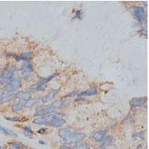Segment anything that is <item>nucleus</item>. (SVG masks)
<instances>
[{"mask_svg": "<svg viewBox=\"0 0 149 149\" xmlns=\"http://www.w3.org/2000/svg\"><path fill=\"white\" fill-rule=\"evenodd\" d=\"M65 114L63 113H53V114H49L45 116L37 118V119L33 120V123L36 125H49L54 119H61V117L64 116Z\"/></svg>", "mask_w": 149, "mask_h": 149, "instance_id": "nucleus-1", "label": "nucleus"}, {"mask_svg": "<svg viewBox=\"0 0 149 149\" xmlns=\"http://www.w3.org/2000/svg\"><path fill=\"white\" fill-rule=\"evenodd\" d=\"M86 137V134L84 133H75L74 135L70 137L68 139H63V143L66 145H76L79 142H81L83 139Z\"/></svg>", "mask_w": 149, "mask_h": 149, "instance_id": "nucleus-2", "label": "nucleus"}, {"mask_svg": "<svg viewBox=\"0 0 149 149\" xmlns=\"http://www.w3.org/2000/svg\"><path fill=\"white\" fill-rule=\"evenodd\" d=\"M55 109L52 107V105L48 106H41L36 108L34 116H44L45 115H49L51 113H54Z\"/></svg>", "mask_w": 149, "mask_h": 149, "instance_id": "nucleus-3", "label": "nucleus"}, {"mask_svg": "<svg viewBox=\"0 0 149 149\" xmlns=\"http://www.w3.org/2000/svg\"><path fill=\"white\" fill-rule=\"evenodd\" d=\"M133 8V13H134V15H135L136 18L137 19V20L140 23L145 22L147 19V14L145 13L144 8L137 6H134Z\"/></svg>", "mask_w": 149, "mask_h": 149, "instance_id": "nucleus-4", "label": "nucleus"}, {"mask_svg": "<svg viewBox=\"0 0 149 149\" xmlns=\"http://www.w3.org/2000/svg\"><path fill=\"white\" fill-rule=\"evenodd\" d=\"M14 71H15L14 69H10L7 71L4 74H2V77L0 79V82L5 85H8V84H10V81H12Z\"/></svg>", "mask_w": 149, "mask_h": 149, "instance_id": "nucleus-5", "label": "nucleus"}, {"mask_svg": "<svg viewBox=\"0 0 149 149\" xmlns=\"http://www.w3.org/2000/svg\"><path fill=\"white\" fill-rule=\"evenodd\" d=\"M76 133V131L73 130V128L69 127H66V128L61 129L58 132V134L62 139H66L74 135Z\"/></svg>", "mask_w": 149, "mask_h": 149, "instance_id": "nucleus-6", "label": "nucleus"}, {"mask_svg": "<svg viewBox=\"0 0 149 149\" xmlns=\"http://www.w3.org/2000/svg\"><path fill=\"white\" fill-rule=\"evenodd\" d=\"M16 94H17V92H16V90H9L5 89V92L4 95H3V99H2V103L10 101L11 99H14V97H16Z\"/></svg>", "mask_w": 149, "mask_h": 149, "instance_id": "nucleus-7", "label": "nucleus"}, {"mask_svg": "<svg viewBox=\"0 0 149 149\" xmlns=\"http://www.w3.org/2000/svg\"><path fill=\"white\" fill-rule=\"evenodd\" d=\"M106 134H107V131H104V130L96 131V132H95V133L92 135L91 139L94 142H101L102 141V139L105 138Z\"/></svg>", "mask_w": 149, "mask_h": 149, "instance_id": "nucleus-8", "label": "nucleus"}, {"mask_svg": "<svg viewBox=\"0 0 149 149\" xmlns=\"http://www.w3.org/2000/svg\"><path fill=\"white\" fill-rule=\"evenodd\" d=\"M146 103V98H133L131 101V105L133 107H143Z\"/></svg>", "mask_w": 149, "mask_h": 149, "instance_id": "nucleus-9", "label": "nucleus"}, {"mask_svg": "<svg viewBox=\"0 0 149 149\" xmlns=\"http://www.w3.org/2000/svg\"><path fill=\"white\" fill-rule=\"evenodd\" d=\"M33 69L32 66L30 63L27 61L26 63H25L24 67H23V69H22V75L25 78H28V77H30L31 74L32 73Z\"/></svg>", "mask_w": 149, "mask_h": 149, "instance_id": "nucleus-10", "label": "nucleus"}, {"mask_svg": "<svg viewBox=\"0 0 149 149\" xmlns=\"http://www.w3.org/2000/svg\"><path fill=\"white\" fill-rule=\"evenodd\" d=\"M22 87V82L20 79H14L13 81H10V84H8V86L5 89L7 90H16V89L20 88V87Z\"/></svg>", "mask_w": 149, "mask_h": 149, "instance_id": "nucleus-11", "label": "nucleus"}, {"mask_svg": "<svg viewBox=\"0 0 149 149\" xmlns=\"http://www.w3.org/2000/svg\"><path fill=\"white\" fill-rule=\"evenodd\" d=\"M57 94H58V90H51L50 92L48 93V94H46V95H45V96L42 97V99H41V101H42V102H43V103L48 102V101L53 100V99L55 98Z\"/></svg>", "mask_w": 149, "mask_h": 149, "instance_id": "nucleus-12", "label": "nucleus"}, {"mask_svg": "<svg viewBox=\"0 0 149 149\" xmlns=\"http://www.w3.org/2000/svg\"><path fill=\"white\" fill-rule=\"evenodd\" d=\"M31 96V93L29 91H25V92H19L16 94V97L21 101H27L30 99Z\"/></svg>", "mask_w": 149, "mask_h": 149, "instance_id": "nucleus-13", "label": "nucleus"}, {"mask_svg": "<svg viewBox=\"0 0 149 149\" xmlns=\"http://www.w3.org/2000/svg\"><path fill=\"white\" fill-rule=\"evenodd\" d=\"M98 93V88L97 87H93L92 88H90V90L87 91H84L81 93L80 95H84V96H93V95H96Z\"/></svg>", "mask_w": 149, "mask_h": 149, "instance_id": "nucleus-14", "label": "nucleus"}, {"mask_svg": "<svg viewBox=\"0 0 149 149\" xmlns=\"http://www.w3.org/2000/svg\"><path fill=\"white\" fill-rule=\"evenodd\" d=\"M65 122H66V120L61 118V119H54V121L52 122L48 125H50V126L54 127H60L64 125Z\"/></svg>", "mask_w": 149, "mask_h": 149, "instance_id": "nucleus-15", "label": "nucleus"}, {"mask_svg": "<svg viewBox=\"0 0 149 149\" xmlns=\"http://www.w3.org/2000/svg\"><path fill=\"white\" fill-rule=\"evenodd\" d=\"M33 56L32 52H26L24 53V54H20V56L16 57V61H28L29 59Z\"/></svg>", "mask_w": 149, "mask_h": 149, "instance_id": "nucleus-16", "label": "nucleus"}, {"mask_svg": "<svg viewBox=\"0 0 149 149\" xmlns=\"http://www.w3.org/2000/svg\"><path fill=\"white\" fill-rule=\"evenodd\" d=\"M112 140H113V138H112V137H110V136H107V137H105V138L102 139L101 146H102L103 148L105 147V146H108V145L112 142Z\"/></svg>", "mask_w": 149, "mask_h": 149, "instance_id": "nucleus-17", "label": "nucleus"}, {"mask_svg": "<svg viewBox=\"0 0 149 149\" xmlns=\"http://www.w3.org/2000/svg\"><path fill=\"white\" fill-rule=\"evenodd\" d=\"M58 74H59L58 73H55V74H52V75H50V76H48V78H46L42 79V80L40 81L39 84H45L49 82V81H50L52 78H55V77H57V76H58Z\"/></svg>", "mask_w": 149, "mask_h": 149, "instance_id": "nucleus-18", "label": "nucleus"}, {"mask_svg": "<svg viewBox=\"0 0 149 149\" xmlns=\"http://www.w3.org/2000/svg\"><path fill=\"white\" fill-rule=\"evenodd\" d=\"M39 101L38 99H31L28 101H27L25 104V106L26 107H33L34 105H36L37 103Z\"/></svg>", "mask_w": 149, "mask_h": 149, "instance_id": "nucleus-19", "label": "nucleus"}, {"mask_svg": "<svg viewBox=\"0 0 149 149\" xmlns=\"http://www.w3.org/2000/svg\"><path fill=\"white\" fill-rule=\"evenodd\" d=\"M63 105H64V103H63V101L62 100H58V101H54L52 106V107H54V108L56 110V109L61 108V107L63 106Z\"/></svg>", "mask_w": 149, "mask_h": 149, "instance_id": "nucleus-20", "label": "nucleus"}, {"mask_svg": "<svg viewBox=\"0 0 149 149\" xmlns=\"http://www.w3.org/2000/svg\"><path fill=\"white\" fill-rule=\"evenodd\" d=\"M74 149H90V146L89 144L85 142L82 143H79L78 145L75 146V148Z\"/></svg>", "mask_w": 149, "mask_h": 149, "instance_id": "nucleus-21", "label": "nucleus"}, {"mask_svg": "<svg viewBox=\"0 0 149 149\" xmlns=\"http://www.w3.org/2000/svg\"><path fill=\"white\" fill-rule=\"evenodd\" d=\"M0 132L1 133H2L4 135H6V136H9V135H13L12 134V132L10 131H9L8 129L5 128V127H4L3 126H2V125H0Z\"/></svg>", "mask_w": 149, "mask_h": 149, "instance_id": "nucleus-22", "label": "nucleus"}, {"mask_svg": "<svg viewBox=\"0 0 149 149\" xmlns=\"http://www.w3.org/2000/svg\"><path fill=\"white\" fill-rule=\"evenodd\" d=\"M22 107H23V105L21 103H16L12 106V110L14 112H19L22 110Z\"/></svg>", "mask_w": 149, "mask_h": 149, "instance_id": "nucleus-23", "label": "nucleus"}, {"mask_svg": "<svg viewBox=\"0 0 149 149\" xmlns=\"http://www.w3.org/2000/svg\"><path fill=\"white\" fill-rule=\"evenodd\" d=\"M34 132L31 129V127H25L24 128V134L27 137H30V136H32Z\"/></svg>", "mask_w": 149, "mask_h": 149, "instance_id": "nucleus-24", "label": "nucleus"}, {"mask_svg": "<svg viewBox=\"0 0 149 149\" xmlns=\"http://www.w3.org/2000/svg\"><path fill=\"white\" fill-rule=\"evenodd\" d=\"M7 120H9L10 122H21L22 119L20 117H12V118H7Z\"/></svg>", "mask_w": 149, "mask_h": 149, "instance_id": "nucleus-25", "label": "nucleus"}, {"mask_svg": "<svg viewBox=\"0 0 149 149\" xmlns=\"http://www.w3.org/2000/svg\"><path fill=\"white\" fill-rule=\"evenodd\" d=\"M45 89H46V85L41 84H39L36 87L37 90H44Z\"/></svg>", "mask_w": 149, "mask_h": 149, "instance_id": "nucleus-26", "label": "nucleus"}, {"mask_svg": "<svg viewBox=\"0 0 149 149\" xmlns=\"http://www.w3.org/2000/svg\"><path fill=\"white\" fill-rule=\"evenodd\" d=\"M5 92V89H1L0 90V103H2Z\"/></svg>", "mask_w": 149, "mask_h": 149, "instance_id": "nucleus-27", "label": "nucleus"}, {"mask_svg": "<svg viewBox=\"0 0 149 149\" xmlns=\"http://www.w3.org/2000/svg\"><path fill=\"white\" fill-rule=\"evenodd\" d=\"M74 18H77L78 20H81V10H78L75 14Z\"/></svg>", "mask_w": 149, "mask_h": 149, "instance_id": "nucleus-28", "label": "nucleus"}, {"mask_svg": "<svg viewBox=\"0 0 149 149\" xmlns=\"http://www.w3.org/2000/svg\"><path fill=\"white\" fill-rule=\"evenodd\" d=\"M12 145H13V146H14V148H20L22 147V144H20V143H17V142L13 143Z\"/></svg>", "mask_w": 149, "mask_h": 149, "instance_id": "nucleus-29", "label": "nucleus"}, {"mask_svg": "<svg viewBox=\"0 0 149 149\" xmlns=\"http://www.w3.org/2000/svg\"><path fill=\"white\" fill-rule=\"evenodd\" d=\"M45 132H46V130H45L44 128L41 129L40 131H38V133H41V134H44Z\"/></svg>", "mask_w": 149, "mask_h": 149, "instance_id": "nucleus-30", "label": "nucleus"}, {"mask_svg": "<svg viewBox=\"0 0 149 149\" xmlns=\"http://www.w3.org/2000/svg\"><path fill=\"white\" fill-rule=\"evenodd\" d=\"M61 149H73V148H72L69 147V146H67V145H63V146H62V148H61Z\"/></svg>", "mask_w": 149, "mask_h": 149, "instance_id": "nucleus-31", "label": "nucleus"}, {"mask_svg": "<svg viewBox=\"0 0 149 149\" xmlns=\"http://www.w3.org/2000/svg\"><path fill=\"white\" fill-rule=\"evenodd\" d=\"M2 77V73H0V79H1V78Z\"/></svg>", "mask_w": 149, "mask_h": 149, "instance_id": "nucleus-32", "label": "nucleus"}, {"mask_svg": "<svg viewBox=\"0 0 149 149\" xmlns=\"http://www.w3.org/2000/svg\"><path fill=\"white\" fill-rule=\"evenodd\" d=\"M97 149H105V148H103V147H100V148H97Z\"/></svg>", "mask_w": 149, "mask_h": 149, "instance_id": "nucleus-33", "label": "nucleus"}, {"mask_svg": "<svg viewBox=\"0 0 149 149\" xmlns=\"http://www.w3.org/2000/svg\"><path fill=\"white\" fill-rule=\"evenodd\" d=\"M0 149H2V147H1V145H0Z\"/></svg>", "mask_w": 149, "mask_h": 149, "instance_id": "nucleus-34", "label": "nucleus"}]
</instances>
